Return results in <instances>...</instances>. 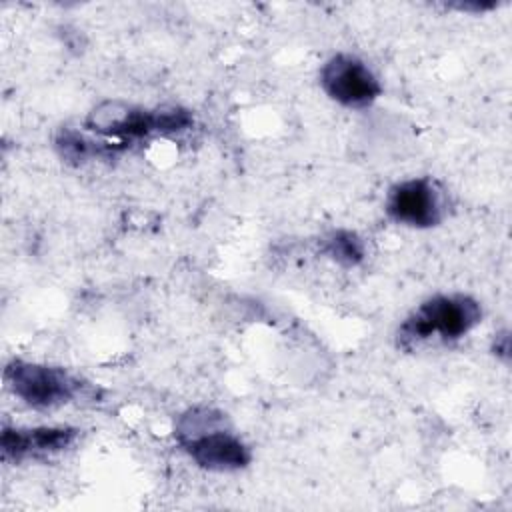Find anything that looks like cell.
<instances>
[{"mask_svg":"<svg viewBox=\"0 0 512 512\" xmlns=\"http://www.w3.org/2000/svg\"><path fill=\"white\" fill-rule=\"evenodd\" d=\"M480 320L482 306L476 298L462 292L436 294L418 304L400 322L396 346L404 352H414L432 340L452 344L470 334Z\"/></svg>","mask_w":512,"mask_h":512,"instance_id":"2","label":"cell"},{"mask_svg":"<svg viewBox=\"0 0 512 512\" xmlns=\"http://www.w3.org/2000/svg\"><path fill=\"white\" fill-rule=\"evenodd\" d=\"M322 252L344 268H354L364 262L366 246L354 230H332L322 238Z\"/></svg>","mask_w":512,"mask_h":512,"instance_id":"9","label":"cell"},{"mask_svg":"<svg viewBox=\"0 0 512 512\" xmlns=\"http://www.w3.org/2000/svg\"><path fill=\"white\" fill-rule=\"evenodd\" d=\"M174 440L196 466L210 472H236L252 460L248 444L232 430L226 414L210 406L184 410L176 418Z\"/></svg>","mask_w":512,"mask_h":512,"instance_id":"1","label":"cell"},{"mask_svg":"<svg viewBox=\"0 0 512 512\" xmlns=\"http://www.w3.org/2000/svg\"><path fill=\"white\" fill-rule=\"evenodd\" d=\"M318 78L324 94L350 110L368 108L382 94V84L370 66L348 52L330 56L322 64Z\"/></svg>","mask_w":512,"mask_h":512,"instance_id":"5","label":"cell"},{"mask_svg":"<svg viewBox=\"0 0 512 512\" xmlns=\"http://www.w3.org/2000/svg\"><path fill=\"white\" fill-rule=\"evenodd\" d=\"M492 352L496 354V358H502L504 362L508 360V354H510V336L506 330L494 334V340H492Z\"/></svg>","mask_w":512,"mask_h":512,"instance_id":"10","label":"cell"},{"mask_svg":"<svg viewBox=\"0 0 512 512\" xmlns=\"http://www.w3.org/2000/svg\"><path fill=\"white\" fill-rule=\"evenodd\" d=\"M2 376L10 394L34 410L60 408L90 392V384L76 374L42 362L14 358L6 364Z\"/></svg>","mask_w":512,"mask_h":512,"instance_id":"4","label":"cell"},{"mask_svg":"<svg viewBox=\"0 0 512 512\" xmlns=\"http://www.w3.org/2000/svg\"><path fill=\"white\" fill-rule=\"evenodd\" d=\"M194 116L182 106L142 108L120 98L98 102L84 118V128L96 136L130 144L148 136H176L192 128Z\"/></svg>","mask_w":512,"mask_h":512,"instance_id":"3","label":"cell"},{"mask_svg":"<svg viewBox=\"0 0 512 512\" xmlns=\"http://www.w3.org/2000/svg\"><path fill=\"white\" fill-rule=\"evenodd\" d=\"M388 218L408 228H434L444 218V196L438 184L426 176L396 182L384 202Z\"/></svg>","mask_w":512,"mask_h":512,"instance_id":"6","label":"cell"},{"mask_svg":"<svg viewBox=\"0 0 512 512\" xmlns=\"http://www.w3.org/2000/svg\"><path fill=\"white\" fill-rule=\"evenodd\" d=\"M80 436L74 426H4L0 434V452L4 462L20 464L60 454L68 450Z\"/></svg>","mask_w":512,"mask_h":512,"instance_id":"7","label":"cell"},{"mask_svg":"<svg viewBox=\"0 0 512 512\" xmlns=\"http://www.w3.org/2000/svg\"><path fill=\"white\" fill-rule=\"evenodd\" d=\"M54 148L58 156L72 166H80L94 158H110L116 152H122L124 144H110V142H98L94 138H88L86 134L74 130V128H62L54 138Z\"/></svg>","mask_w":512,"mask_h":512,"instance_id":"8","label":"cell"}]
</instances>
